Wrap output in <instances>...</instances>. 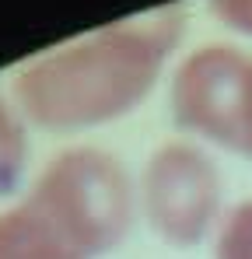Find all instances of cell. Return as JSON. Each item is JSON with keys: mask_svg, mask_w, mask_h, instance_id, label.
Returning <instances> with one entry per match:
<instances>
[{"mask_svg": "<svg viewBox=\"0 0 252 259\" xmlns=\"http://www.w3.org/2000/svg\"><path fill=\"white\" fill-rule=\"evenodd\" d=\"M168 102L179 130L252 158V56L238 46L193 49L172 77Z\"/></svg>", "mask_w": 252, "mask_h": 259, "instance_id": "3", "label": "cell"}, {"mask_svg": "<svg viewBox=\"0 0 252 259\" xmlns=\"http://www.w3.org/2000/svg\"><path fill=\"white\" fill-rule=\"evenodd\" d=\"M182 4L112 21L88 39L32 60L14 95L25 116L49 130H81L133 112L158 84L182 35Z\"/></svg>", "mask_w": 252, "mask_h": 259, "instance_id": "1", "label": "cell"}, {"mask_svg": "<svg viewBox=\"0 0 252 259\" xmlns=\"http://www.w3.org/2000/svg\"><path fill=\"white\" fill-rule=\"evenodd\" d=\"M221 172L193 144H165L144 168V214L175 249L200 245L221 210Z\"/></svg>", "mask_w": 252, "mask_h": 259, "instance_id": "4", "label": "cell"}, {"mask_svg": "<svg viewBox=\"0 0 252 259\" xmlns=\"http://www.w3.org/2000/svg\"><path fill=\"white\" fill-rule=\"evenodd\" d=\"M25 158H28L25 130L14 119V112L0 102V193H11L18 186L25 172Z\"/></svg>", "mask_w": 252, "mask_h": 259, "instance_id": "6", "label": "cell"}, {"mask_svg": "<svg viewBox=\"0 0 252 259\" xmlns=\"http://www.w3.org/2000/svg\"><path fill=\"white\" fill-rule=\"evenodd\" d=\"M0 259H84L28 203L0 217Z\"/></svg>", "mask_w": 252, "mask_h": 259, "instance_id": "5", "label": "cell"}, {"mask_svg": "<svg viewBox=\"0 0 252 259\" xmlns=\"http://www.w3.org/2000/svg\"><path fill=\"white\" fill-rule=\"evenodd\" d=\"M210 11L235 32L252 35V0H210Z\"/></svg>", "mask_w": 252, "mask_h": 259, "instance_id": "8", "label": "cell"}, {"mask_svg": "<svg viewBox=\"0 0 252 259\" xmlns=\"http://www.w3.org/2000/svg\"><path fill=\"white\" fill-rule=\"evenodd\" d=\"M214 259H252V200L231 207L221 221Z\"/></svg>", "mask_w": 252, "mask_h": 259, "instance_id": "7", "label": "cell"}, {"mask_svg": "<svg viewBox=\"0 0 252 259\" xmlns=\"http://www.w3.org/2000/svg\"><path fill=\"white\" fill-rule=\"evenodd\" d=\"M28 207L39 210L70 249L95 259L119 249L126 238L133 221V186L112 154L74 147L49 161Z\"/></svg>", "mask_w": 252, "mask_h": 259, "instance_id": "2", "label": "cell"}]
</instances>
